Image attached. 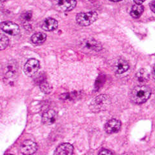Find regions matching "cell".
I'll return each instance as SVG.
<instances>
[{
    "label": "cell",
    "instance_id": "ba28073f",
    "mask_svg": "<svg viewBox=\"0 0 155 155\" xmlns=\"http://www.w3.org/2000/svg\"><path fill=\"white\" fill-rule=\"evenodd\" d=\"M37 150V145L34 141L27 140L22 142L20 147V150L22 154L29 155L34 154Z\"/></svg>",
    "mask_w": 155,
    "mask_h": 155
},
{
    "label": "cell",
    "instance_id": "cb8c5ba5",
    "mask_svg": "<svg viewBox=\"0 0 155 155\" xmlns=\"http://www.w3.org/2000/svg\"><path fill=\"white\" fill-rule=\"evenodd\" d=\"M153 78H154V80H155V66H154V68H153Z\"/></svg>",
    "mask_w": 155,
    "mask_h": 155
},
{
    "label": "cell",
    "instance_id": "8992f818",
    "mask_svg": "<svg viewBox=\"0 0 155 155\" xmlns=\"http://www.w3.org/2000/svg\"><path fill=\"white\" fill-rule=\"evenodd\" d=\"M76 5V0H56L55 8L62 12L70 11L73 9Z\"/></svg>",
    "mask_w": 155,
    "mask_h": 155
},
{
    "label": "cell",
    "instance_id": "9a60e30c",
    "mask_svg": "<svg viewBox=\"0 0 155 155\" xmlns=\"http://www.w3.org/2000/svg\"><path fill=\"white\" fill-rule=\"evenodd\" d=\"M136 78L140 83H145L148 81L150 74L148 71L145 69H140L136 74Z\"/></svg>",
    "mask_w": 155,
    "mask_h": 155
},
{
    "label": "cell",
    "instance_id": "484cf974",
    "mask_svg": "<svg viewBox=\"0 0 155 155\" xmlns=\"http://www.w3.org/2000/svg\"><path fill=\"white\" fill-rule=\"evenodd\" d=\"M5 1H6V0H1L2 2H5Z\"/></svg>",
    "mask_w": 155,
    "mask_h": 155
},
{
    "label": "cell",
    "instance_id": "d4e9b609",
    "mask_svg": "<svg viewBox=\"0 0 155 155\" xmlns=\"http://www.w3.org/2000/svg\"><path fill=\"white\" fill-rule=\"evenodd\" d=\"M110 1H111V2H120V1H122V0H110Z\"/></svg>",
    "mask_w": 155,
    "mask_h": 155
},
{
    "label": "cell",
    "instance_id": "9c48e42d",
    "mask_svg": "<svg viewBox=\"0 0 155 155\" xmlns=\"http://www.w3.org/2000/svg\"><path fill=\"white\" fill-rule=\"evenodd\" d=\"M1 29L11 35H17L20 32L18 25L11 21L3 22L1 24Z\"/></svg>",
    "mask_w": 155,
    "mask_h": 155
},
{
    "label": "cell",
    "instance_id": "52a82bcc",
    "mask_svg": "<svg viewBox=\"0 0 155 155\" xmlns=\"http://www.w3.org/2000/svg\"><path fill=\"white\" fill-rule=\"evenodd\" d=\"M81 46L84 50L92 51H99L102 50L101 44L92 38L84 39L81 42Z\"/></svg>",
    "mask_w": 155,
    "mask_h": 155
},
{
    "label": "cell",
    "instance_id": "e0dca14e",
    "mask_svg": "<svg viewBox=\"0 0 155 155\" xmlns=\"http://www.w3.org/2000/svg\"><path fill=\"white\" fill-rule=\"evenodd\" d=\"M144 7L141 5L136 4L134 5L130 11V15L132 18L137 19L141 16L143 12Z\"/></svg>",
    "mask_w": 155,
    "mask_h": 155
},
{
    "label": "cell",
    "instance_id": "ac0fdd59",
    "mask_svg": "<svg viewBox=\"0 0 155 155\" xmlns=\"http://www.w3.org/2000/svg\"><path fill=\"white\" fill-rule=\"evenodd\" d=\"M40 88L41 91L45 94L50 93L51 90V87L45 80H43L40 83Z\"/></svg>",
    "mask_w": 155,
    "mask_h": 155
},
{
    "label": "cell",
    "instance_id": "30bf717a",
    "mask_svg": "<svg viewBox=\"0 0 155 155\" xmlns=\"http://www.w3.org/2000/svg\"><path fill=\"white\" fill-rule=\"evenodd\" d=\"M57 118L58 115L57 112L54 110L50 109L44 113L42 117V121L44 124L46 125H50L56 122Z\"/></svg>",
    "mask_w": 155,
    "mask_h": 155
},
{
    "label": "cell",
    "instance_id": "d6986e66",
    "mask_svg": "<svg viewBox=\"0 0 155 155\" xmlns=\"http://www.w3.org/2000/svg\"><path fill=\"white\" fill-rule=\"evenodd\" d=\"M8 44H9L8 38L3 34L0 35V50H4L5 48H6Z\"/></svg>",
    "mask_w": 155,
    "mask_h": 155
},
{
    "label": "cell",
    "instance_id": "8fae6325",
    "mask_svg": "<svg viewBox=\"0 0 155 155\" xmlns=\"http://www.w3.org/2000/svg\"><path fill=\"white\" fill-rule=\"evenodd\" d=\"M121 127L120 121L117 119H111L105 125V131L109 134H112L118 132Z\"/></svg>",
    "mask_w": 155,
    "mask_h": 155
},
{
    "label": "cell",
    "instance_id": "6da1fadb",
    "mask_svg": "<svg viewBox=\"0 0 155 155\" xmlns=\"http://www.w3.org/2000/svg\"><path fill=\"white\" fill-rule=\"evenodd\" d=\"M151 94V89L147 86H137L135 87L130 93V98L132 102L137 104H141L145 102Z\"/></svg>",
    "mask_w": 155,
    "mask_h": 155
},
{
    "label": "cell",
    "instance_id": "7a4b0ae2",
    "mask_svg": "<svg viewBox=\"0 0 155 155\" xmlns=\"http://www.w3.org/2000/svg\"><path fill=\"white\" fill-rule=\"evenodd\" d=\"M110 97L106 94H101L96 97L91 102L89 108L93 112L98 113L106 110L110 105Z\"/></svg>",
    "mask_w": 155,
    "mask_h": 155
},
{
    "label": "cell",
    "instance_id": "7c38bea8",
    "mask_svg": "<svg viewBox=\"0 0 155 155\" xmlns=\"http://www.w3.org/2000/svg\"><path fill=\"white\" fill-rule=\"evenodd\" d=\"M113 69L115 73L122 74L129 69V64L125 60L120 58L115 62Z\"/></svg>",
    "mask_w": 155,
    "mask_h": 155
},
{
    "label": "cell",
    "instance_id": "603a6c76",
    "mask_svg": "<svg viewBox=\"0 0 155 155\" xmlns=\"http://www.w3.org/2000/svg\"><path fill=\"white\" fill-rule=\"evenodd\" d=\"M134 1L136 4L141 5L143 2H145V0H134Z\"/></svg>",
    "mask_w": 155,
    "mask_h": 155
},
{
    "label": "cell",
    "instance_id": "5b68a950",
    "mask_svg": "<svg viewBox=\"0 0 155 155\" xmlns=\"http://www.w3.org/2000/svg\"><path fill=\"white\" fill-rule=\"evenodd\" d=\"M18 68L15 62H9L5 67V79L8 82H12L17 78Z\"/></svg>",
    "mask_w": 155,
    "mask_h": 155
},
{
    "label": "cell",
    "instance_id": "44dd1931",
    "mask_svg": "<svg viewBox=\"0 0 155 155\" xmlns=\"http://www.w3.org/2000/svg\"><path fill=\"white\" fill-rule=\"evenodd\" d=\"M150 7L151 10L155 13V0H154V1H153L150 3Z\"/></svg>",
    "mask_w": 155,
    "mask_h": 155
},
{
    "label": "cell",
    "instance_id": "277c9868",
    "mask_svg": "<svg viewBox=\"0 0 155 155\" xmlns=\"http://www.w3.org/2000/svg\"><path fill=\"white\" fill-rule=\"evenodd\" d=\"M40 68V63L35 58L29 59L24 67V73L28 76H34Z\"/></svg>",
    "mask_w": 155,
    "mask_h": 155
},
{
    "label": "cell",
    "instance_id": "ffe728a7",
    "mask_svg": "<svg viewBox=\"0 0 155 155\" xmlns=\"http://www.w3.org/2000/svg\"><path fill=\"white\" fill-rule=\"evenodd\" d=\"M32 17V14L31 11H27L23 13L21 16V19L24 22H29L31 20Z\"/></svg>",
    "mask_w": 155,
    "mask_h": 155
},
{
    "label": "cell",
    "instance_id": "7402d4cb",
    "mask_svg": "<svg viewBox=\"0 0 155 155\" xmlns=\"http://www.w3.org/2000/svg\"><path fill=\"white\" fill-rule=\"evenodd\" d=\"M99 154H112L113 153L112 152H110L109 150H104L101 151Z\"/></svg>",
    "mask_w": 155,
    "mask_h": 155
},
{
    "label": "cell",
    "instance_id": "4fadbf2b",
    "mask_svg": "<svg viewBox=\"0 0 155 155\" xmlns=\"http://www.w3.org/2000/svg\"><path fill=\"white\" fill-rule=\"evenodd\" d=\"M73 153V147L70 143H63L59 145L54 152L55 155H71Z\"/></svg>",
    "mask_w": 155,
    "mask_h": 155
},
{
    "label": "cell",
    "instance_id": "2e32d148",
    "mask_svg": "<svg viewBox=\"0 0 155 155\" xmlns=\"http://www.w3.org/2000/svg\"><path fill=\"white\" fill-rule=\"evenodd\" d=\"M47 38V35L43 32H37L31 37V42L34 44H43Z\"/></svg>",
    "mask_w": 155,
    "mask_h": 155
},
{
    "label": "cell",
    "instance_id": "3957f363",
    "mask_svg": "<svg viewBox=\"0 0 155 155\" xmlns=\"http://www.w3.org/2000/svg\"><path fill=\"white\" fill-rule=\"evenodd\" d=\"M98 18L97 12L91 11L88 12H81L76 17L77 23L81 26H88L94 23Z\"/></svg>",
    "mask_w": 155,
    "mask_h": 155
},
{
    "label": "cell",
    "instance_id": "5bb4252c",
    "mask_svg": "<svg viewBox=\"0 0 155 155\" xmlns=\"http://www.w3.org/2000/svg\"><path fill=\"white\" fill-rule=\"evenodd\" d=\"M58 28V22L53 18L45 19L42 24V28L45 31H53Z\"/></svg>",
    "mask_w": 155,
    "mask_h": 155
}]
</instances>
